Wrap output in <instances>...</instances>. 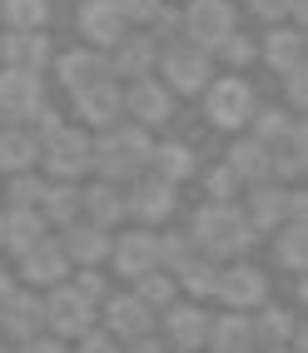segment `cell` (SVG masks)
I'll return each instance as SVG.
<instances>
[{
    "instance_id": "obj_18",
    "label": "cell",
    "mask_w": 308,
    "mask_h": 353,
    "mask_svg": "<svg viewBox=\"0 0 308 353\" xmlns=\"http://www.w3.org/2000/svg\"><path fill=\"white\" fill-rule=\"evenodd\" d=\"M249 199L239 204L244 209V219L254 224V234H264V229H278L283 219H289V184H278V179H258V184H244Z\"/></svg>"
},
{
    "instance_id": "obj_32",
    "label": "cell",
    "mask_w": 308,
    "mask_h": 353,
    "mask_svg": "<svg viewBox=\"0 0 308 353\" xmlns=\"http://www.w3.org/2000/svg\"><path fill=\"white\" fill-rule=\"evenodd\" d=\"M35 209L45 214V224H50V229L75 224V219H80V184H70V179H50Z\"/></svg>"
},
{
    "instance_id": "obj_16",
    "label": "cell",
    "mask_w": 308,
    "mask_h": 353,
    "mask_svg": "<svg viewBox=\"0 0 308 353\" xmlns=\"http://www.w3.org/2000/svg\"><path fill=\"white\" fill-rule=\"evenodd\" d=\"M75 114H80V125H90V130H105V125H114V120H125V90H120V80H94V85H85V90H75Z\"/></svg>"
},
{
    "instance_id": "obj_33",
    "label": "cell",
    "mask_w": 308,
    "mask_h": 353,
    "mask_svg": "<svg viewBox=\"0 0 308 353\" xmlns=\"http://www.w3.org/2000/svg\"><path fill=\"white\" fill-rule=\"evenodd\" d=\"M45 234H55L50 224H45V214L40 209H6V249L20 259L30 244H40Z\"/></svg>"
},
{
    "instance_id": "obj_10",
    "label": "cell",
    "mask_w": 308,
    "mask_h": 353,
    "mask_svg": "<svg viewBox=\"0 0 308 353\" xmlns=\"http://www.w3.org/2000/svg\"><path fill=\"white\" fill-rule=\"evenodd\" d=\"M105 65H110V80H145L154 75V65H159V40L150 30H125L120 40L105 50Z\"/></svg>"
},
{
    "instance_id": "obj_25",
    "label": "cell",
    "mask_w": 308,
    "mask_h": 353,
    "mask_svg": "<svg viewBox=\"0 0 308 353\" xmlns=\"http://www.w3.org/2000/svg\"><path fill=\"white\" fill-rule=\"evenodd\" d=\"M204 353H254V328H249V314H209V339H204Z\"/></svg>"
},
{
    "instance_id": "obj_28",
    "label": "cell",
    "mask_w": 308,
    "mask_h": 353,
    "mask_svg": "<svg viewBox=\"0 0 308 353\" xmlns=\"http://www.w3.org/2000/svg\"><path fill=\"white\" fill-rule=\"evenodd\" d=\"M40 164V139L25 125H0V174H20Z\"/></svg>"
},
{
    "instance_id": "obj_49",
    "label": "cell",
    "mask_w": 308,
    "mask_h": 353,
    "mask_svg": "<svg viewBox=\"0 0 308 353\" xmlns=\"http://www.w3.org/2000/svg\"><path fill=\"white\" fill-rule=\"evenodd\" d=\"M114 6H120V15L130 20V30H139V26L159 10V0H114Z\"/></svg>"
},
{
    "instance_id": "obj_8",
    "label": "cell",
    "mask_w": 308,
    "mask_h": 353,
    "mask_svg": "<svg viewBox=\"0 0 308 353\" xmlns=\"http://www.w3.org/2000/svg\"><path fill=\"white\" fill-rule=\"evenodd\" d=\"M40 164H45V174H50V179L80 184V179L90 174V134L75 130V125H60V130L40 145Z\"/></svg>"
},
{
    "instance_id": "obj_37",
    "label": "cell",
    "mask_w": 308,
    "mask_h": 353,
    "mask_svg": "<svg viewBox=\"0 0 308 353\" xmlns=\"http://www.w3.org/2000/svg\"><path fill=\"white\" fill-rule=\"evenodd\" d=\"M294 120H298V114H294L289 105H264V110H254V114H249V125H254V139H258V145H278V139L294 130Z\"/></svg>"
},
{
    "instance_id": "obj_40",
    "label": "cell",
    "mask_w": 308,
    "mask_h": 353,
    "mask_svg": "<svg viewBox=\"0 0 308 353\" xmlns=\"http://www.w3.org/2000/svg\"><path fill=\"white\" fill-rule=\"evenodd\" d=\"M154 254H159V269H174V264H184V259L194 254V239H189V229H159L154 234Z\"/></svg>"
},
{
    "instance_id": "obj_12",
    "label": "cell",
    "mask_w": 308,
    "mask_h": 353,
    "mask_svg": "<svg viewBox=\"0 0 308 353\" xmlns=\"http://www.w3.org/2000/svg\"><path fill=\"white\" fill-rule=\"evenodd\" d=\"M164 319V343L174 353H204V339H209V309L199 299H174L170 309L159 314Z\"/></svg>"
},
{
    "instance_id": "obj_11",
    "label": "cell",
    "mask_w": 308,
    "mask_h": 353,
    "mask_svg": "<svg viewBox=\"0 0 308 353\" xmlns=\"http://www.w3.org/2000/svg\"><path fill=\"white\" fill-rule=\"evenodd\" d=\"M45 105V80L35 70H0V125H25L30 114Z\"/></svg>"
},
{
    "instance_id": "obj_15",
    "label": "cell",
    "mask_w": 308,
    "mask_h": 353,
    "mask_svg": "<svg viewBox=\"0 0 308 353\" xmlns=\"http://www.w3.org/2000/svg\"><path fill=\"white\" fill-rule=\"evenodd\" d=\"M70 259H65V244L55 234H45L40 244H30L20 254V279H25V289H50V284H65L70 279Z\"/></svg>"
},
{
    "instance_id": "obj_30",
    "label": "cell",
    "mask_w": 308,
    "mask_h": 353,
    "mask_svg": "<svg viewBox=\"0 0 308 353\" xmlns=\"http://www.w3.org/2000/svg\"><path fill=\"white\" fill-rule=\"evenodd\" d=\"M224 164L234 174H239V184H258V179H274V164H269V145H258V139H234Z\"/></svg>"
},
{
    "instance_id": "obj_22",
    "label": "cell",
    "mask_w": 308,
    "mask_h": 353,
    "mask_svg": "<svg viewBox=\"0 0 308 353\" xmlns=\"http://www.w3.org/2000/svg\"><path fill=\"white\" fill-rule=\"evenodd\" d=\"M50 70H55L60 90H70V95L110 75V65H105V50H94V45H85V50H65V55H55V60H50Z\"/></svg>"
},
{
    "instance_id": "obj_21",
    "label": "cell",
    "mask_w": 308,
    "mask_h": 353,
    "mask_svg": "<svg viewBox=\"0 0 308 353\" xmlns=\"http://www.w3.org/2000/svg\"><path fill=\"white\" fill-rule=\"evenodd\" d=\"M80 214L100 229H120L125 224V184H110V179H94V184H80Z\"/></svg>"
},
{
    "instance_id": "obj_6",
    "label": "cell",
    "mask_w": 308,
    "mask_h": 353,
    "mask_svg": "<svg viewBox=\"0 0 308 353\" xmlns=\"http://www.w3.org/2000/svg\"><path fill=\"white\" fill-rule=\"evenodd\" d=\"M40 299H45V334H55V339H65V343H75L85 328L100 319V309H94L85 294H75L70 284H50Z\"/></svg>"
},
{
    "instance_id": "obj_52",
    "label": "cell",
    "mask_w": 308,
    "mask_h": 353,
    "mask_svg": "<svg viewBox=\"0 0 308 353\" xmlns=\"http://www.w3.org/2000/svg\"><path fill=\"white\" fill-rule=\"evenodd\" d=\"M308 20V0H289V26H303Z\"/></svg>"
},
{
    "instance_id": "obj_17",
    "label": "cell",
    "mask_w": 308,
    "mask_h": 353,
    "mask_svg": "<svg viewBox=\"0 0 308 353\" xmlns=\"http://www.w3.org/2000/svg\"><path fill=\"white\" fill-rule=\"evenodd\" d=\"M100 319L120 343H130L139 334H154V309H145V303L134 299V289L130 294H105L100 299Z\"/></svg>"
},
{
    "instance_id": "obj_4",
    "label": "cell",
    "mask_w": 308,
    "mask_h": 353,
    "mask_svg": "<svg viewBox=\"0 0 308 353\" xmlns=\"http://www.w3.org/2000/svg\"><path fill=\"white\" fill-rule=\"evenodd\" d=\"M199 95H204V114L214 130H244L249 114L258 110V95L244 75H214Z\"/></svg>"
},
{
    "instance_id": "obj_50",
    "label": "cell",
    "mask_w": 308,
    "mask_h": 353,
    "mask_svg": "<svg viewBox=\"0 0 308 353\" xmlns=\"http://www.w3.org/2000/svg\"><path fill=\"white\" fill-rule=\"evenodd\" d=\"M249 10L264 20V26H283V20H289V0H249Z\"/></svg>"
},
{
    "instance_id": "obj_42",
    "label": "cell",
    "mask_w": 308,
    "mask_h": 353,
    "mask_svg": "<svg viewBox=\"0 0 308 353\" xmlns=\"http://www.w3.org/2000/svg\"><path fill=\"white\" fill-rule=\"evenodd\" d=\"M139 30H150L159 45H170V40H179L184 35V20H179V6H174V0H159V10L145 20V26H139Z\"/></svg>"
},
{
    "instance_id": "obj_39",
    "label": "cell",
    "mask_w": 308,
    "mask_h": 353,
    "mask_svg": "<svg viewBox=\"0 0 308 353\" xmlns=\"http://www.w3.org/2000/svg\"><path fill=\"white\" fill-rule=\"evenodd\" d=\"M45 184H50V179H40L35 170L6 174V194H10V209H35V204H40V194H45Z\"/></svg>"
},
{
    "instance_id": "obj_48",
    "label": "cell",
    "mask_w": 308,
    "mask_h": 353,
    "mask_svg": "<svg viewBox=\"0 0 308 353\" xmlns=\"http://www.w3.org/2000/svg\"><path fill=\"white\" fill-rule=\"evenodd\" d=\"M10 353H65V339H55V334H40L35 339H20V343H10Z\"/></svg>"
},
{
    "instance_id": "obj_3",
    "label": "cell",
    "mask_w": 308,
    "mask_h": 353,
    "mask_svg": "<svg viewBox=\"0 0 308 353\" xmlns=\"http://www.w3.org/2000/svg\"><path fill=\"white\" fill-rule=\"evenodd\" d=\"M159 80L170 95H199V90L214 80V55L199 50L194 40H170V45H159Z\"/></svg>"
},
{
    "instance_id": "obj_20",
    "label": "cell",
    "mask_w": 308,
    "mask_h": 353,
    "mask_svg": "<svg viewBox=\"0 0 308 353\" xmlns=\"http://www.w3.org/2000/svg\"><path fill=\"white\" fill-rule=\"evenodd\" d=\"M40 328H45V299L35 289H15L10 303L0 309V339L20 343V339H35Z\"/></svg>"
},
{
    "instance_id": "obj_35",
    "label": "cell",
    "mask_w": 308,
    "mask_h": 353,
    "mask_svg": "<svg viewBox=\"0 0 308 353\" xmlns=\"http://www.w3.org/2000/svg\"><path fill=\"white\" fill-rule=\"evenodd\" d=\"M130 284H134V299L139 303H145V309H154V314H164V309H170V303L179 299V284H174V274L170 269H145V274H139V279H130Z\"/></svg>"
},
{
    "instance_id": "obj_36",
    "label": "cell",
    "mask_w": 308,
    "mask_h": 353,
    "mask_svg": "<svg viewBox=\"0 0 308 353\" xmlns=\"http://www.w3.org/2000/svg\"><path fill=\"white\" fill-rule=\"evenodd\" d=\"M278 264L289 269V274H303V264H308V224H298V219H283L278 229Z\"/></svg>"
},
{
    "instance_id": "obj_14",
    "label": "cell",
    "mask_w": 308,
    "mask_h": 353,
    "mask_svg": "<svg viewBox=\"0 0 308 353\" xmlns=\"http://www.w3.org/2000/svg\"><path fill=\"white\" fill-rule=\"evenodd\" d=\"M120 90H125V120L145 125V130H159V125L174 114V95H170L164 80H154V75L130 80V85H120Z\"/></svg>"
},
{
    "instance_id": "obj_31",
    "label": "cell",
    "mask_w": 308,
    "mask_h": 353,
    "mask_svg": "<svg viewBox=\"0 0 308 353\" xmlns=\"http://www.w3.org/2000/svg\"><path fill=\"white\" fill-rule=\"evenodd\" d=\"M170 274H174V284H179L189 299H209V294H214V279H219V259L204 254V249H194V254H189L184 264H174Z\"/></svg>"
},
{
    "instance_id": "obj_44",
    "label": "cell",
    "mask_w": 308,
    "mask_h": 353,
    "mask_svg": "<svg viewBox=\"0 0 308 353\" xmlns=\"http://www.w3.org/2000/svg\"><path fill=\"white\" fill-rule=\"evenodd\" d=\"M120 348H125V343L114 339V334H110L105 323H90L85 334L75 339V353H120Z\"/></svg>"
},
{
    "instance_id": "obj_46",
    "label": "cell",
    "mask_w": 308,
    "mask_h": 353,
    "mask_svg": "<svg viewBox=\"0 0 308 353\" xmlns=\"http://www.w3.org/2000/svg\"><path fill=\"white\" fill-rule=\"evenodd\" d=\"M60 125H65V120H60V110H50V105H40V110L30 114V120H25V130H30V134L40 139V145H45V139H50V134H55Z\"/></svg>"
},
{
    "instance_id": "obj_29",
    "label": "cell",
    "mask_w": 308,
    "mask_h": 353,
    "mask_svg": "<svg viewBox=\"0 0 308 353\" xmlns=\"http://www.w3.org/2000/svg\"><path fill=\"white\" fill-rule=\"evenodd\" d=\"M249 328H254V348H269V343H289L294 339V328H298V319H294V309H283V303H258V309L249 314Z\"/></svg>"
},
{
    "instance_id": "obj_53",
    "label": "cell",
    "mask_w": 308,
    "mask_h": 353,
    "mask_svg": "<svg viewBox=\"0 0 308 353\" xmlns=\"http://www.w3.org/2000/svg\"><path fill=\"white\" fill-rule=\"evenodd\" d=\"M20 284H15V279L10 274H0V309H6V303H10V294H15Z\"/></svg>"
},
{
    "instance_id": "obj_43",
    "label": "cell",
    "mask_w": 308,
    "mask_h": 353,
    "mask_svg": "<svg viewBox=\"0 0 308 353\" xmlns=\"http://www.w3.org/2000/svg\"><path fill=\"white\" fill-rule=\"evenodd\" d=\"M239 190H244V184H239V174H234L229 164H219V170L204 174V194L209 199H239Z\"/></svg>"
},
{
    "instance_id": "obj_51",
    "label": "cell",
    "mask_w": 308,
    "mask_h": 353,
    "mask_svg": "<svg viewBox=\"0 0 308 353\" xmlns=\"http://www.w3.org/2000/svg\"><path fill=\"white\" fill-rule=\"evenodd\" d=\"M120 353H170V343H164V339H154V334H139V339H130Z\"/></svg>"
},
{
    "instance_id": "obj_1",
    "label": "cell",
    "mask_w": 308,
    "mask_h": 353,
    "mask_svg": "<svg viewBox=\"0 0 308 353\" xmlns=\"http://www.w3.org/2000/svg\"><path fill=\"white\" fill-rule=\"evenodd\" d=\"M150 150H154V139H150L145 125L114 120L100 134H90V174L94 179H110V184H130L150 164Z\"/></svg>"
},
{
    "instance_id": "obj_58",
    "label": "cell",
    "mask_w": 308,
    "mask_h": 353,
    "mask_svg": "<svg viewBox=\"0 0 308 353\" xmlns=\"http://www.w3.org/2000/svg\"><path fill=\"white\" fill-rule=\"evenodd\" d=\"M0 343H6V339H0Z\"/></svg>"
},
{
    "instance_id": "obj_47",
    "label": "cell",
    "mask_w": 308,
    "mask_h": 353,
    "mask_svg": "<svg viewBox=\"0 0 308 353\" xmlns=\"http://www.w3.org/2000/svg\"><path fill=\"white\" fill-rule=\"evenodd\" d=\"M283 95H289V110H294V114H298V110L308 105V75H303V65L283 75Z\"/></svg>"
},
{
    "instance_id": "obj_7",
    "label": "cell",
    "mask_w": 308,
    "mask_h": 353,
    "mask_svg": "<svg viewBox=\"0 0 308 353\" xmlns=\"http://www.w3.org/2000/svg\"><path fill=\"white\" fill-rule=\"evenodd\" d=\"M174 190H179V184L159 179V174H150V170H139V174L125 184V219L145 224V229L164 224V219L174 214Z\"/></svg>"
},
{
    "instance_id": "obj_54",
    "label": "cell",
    "mask_w": 308,
    "mask_h": 353,
    "mask_svg": "<svg viewBox=\"0 0 308 353\" xmlns=\"http://www.w3.org/2000/svg\"><path fill=\"white\" fill-rule=\"evenodd\" d=\"M254 353H298L294 343H269V348H254Z\"/></svg>"
},
{
    "instance_id": "obj_34",
    "label": "cell",
    "mask_w": 308,
    "mask_h": 353,
    "mask_svg": "<svg viewBox=\"0 0 308 353\" xmlns=\"http://www.w3.org/2000/svg\"><path fill=\"white\" fill-rule=\"evenodd\" d=\"M145 170L159 174V179H170V184H184L189 174H194V150L179 145V139H164V145L150 150V164H145Z\"/></svg>"
},
{
    "instance_id": "obj_9",
    "label": "cell",
    "mask_w": 308,
    "mask_h": 353,
    "mask_svg": "<svg viewBox=\"0 0 308 353\" xmlns=\"http://www.w3.org/2000/svg\"><path fill=\"white\" fill-rule=\"evenodd\" d=\"M179 20H184V40H194L199 50H214L239 26V10H234V0H184Z\"/></svg>"
},
{
    "instance_id": "obj_57",
    "label": "cell",
    "mask_w": 308,
    "mask_h": 353,
    "mask_svg": "<svg viewBox=\"0 0 308 353\" xmlns=\"http://www.w3.org/2000/svg\"><path fill=\"white\" fill-rule=\"evenodd\" d=\"M174 6H184V0H174Z\"/></svg>"
},
{
    "instance_id": "obj_56",
    "label": "cell",
    "mask_w": 308,
    "mask_h": 353,
    "mask_svg": "<svg viewBox=\"0 0 308 353\" xmlns=\"http://www.w3.org/2000/svg\"><path fill=\"white\" fill-rule=\"evenodd\" d=\"M0 353H10V343H0Z\"/></svg>"
},
{
    "instance_id": "obj_24",
    "label": "cell",
    "mask_w": 308,
    "mask_h": 353,
    "mask_svg": "<svg viewBox=\"0 0 308 353\" xmlns=\"http://www.w3.org/2000/svg\"><path fill=\"white\" fill-rule=\"evenodd\" d=\"M125 30H130V20L120 15L114 0H85V6H80V35L94 45V50H110Z\"/></svg>"
},
{
    "instance_id": "obj_38",
    "label": "cell",
    "mask_w": 308,
    "mask_h": 353,
    "mask_svg": "<svg viewBox=\"0 0 308 353\" xmlns=\"http://www.w3.org/2000/svg\"><path fill=\"white\" fill-rule=\"evenodd\" d=\"M0 20H6L10 30H45L50 0H0Z\"/></svg>"
},
{
    "instance_id": "obj_45",
    "label": "cell",
    "mask_w": 308,
    "mask_h": 353,
    "mask_svg": "<svg viewBox=\"0 0 308 353\" xmlns=\"http://www.w3.org/2000/svg\"><path fill=\"white\" fill-rule=\"evenodd\" d=\"M65 284L75 289V294H85V299L94 303V309H100V299L110 294V289H105V274H100V269H75V274L65 279Z\"/></svg>"
},
{
    "instance_id": "obj_27",
    "label": "cell",
    "mask_w": 308,
    "mask_h": 353,
    "mask_svg": "<svg viewBox=\"0 0 308 353\" xmlns=\"http://www.w3.org/2000/svg\"><path fill=\"white\" fill-rule=\"evenodd\" d=\"M258 55H264V65L269 70H278V75H289V70H298L303 65V30L298 26H269V35H264V45H258Z\"/></svg>"
},
{
    "instance_id": "obj_5",
    "label": "cell",
    "mask_w": 308,
    "mask_h": 353,
    "mask_svg": "<svg viewBox=\"0 0 308 353\" xmlns=\"http://www.w3.org/2000/svg\"><path fill=\"white\" fill-rule=\"evenodd\" d=\"M209 299H219L224 309H234V314H254L258 303L269 299V274L258 264H244V259H224Z\"/></svg>"
},
{
    "instance_id": "obj_26",
    "label": "cell",
    "mask_w": 308,
    "mask_h": 353,
    "mask_svg": "<svg viewBox=\"0 0 308 353\" xmlns=\"http://www.w3.org/2000/svg\"><path fill=\"white\" fill-rule=\"evenodd\" d=\"M269 164H274V179L278 184L303 179V170H308V125L303 120H294V130L283 134L278 145H269Z\"/></svg>"
},
{
    "instance_id": "obj_13",
    "label": "cell",
    "mask_w": 308,
    "mask_h": 353,
    "mask_svg": "<svg viewBox=\"0 0 308 353\" xmlns=\"http://www.w3.org/2000/svg\"><path fill=\"white\" fill-rule=\"evenodd\" d=\"M105 264L120 274V279H139L145 269H154V264H159V254H154V229L134 224V229L110 234V259H105Z\"/></svg>"
},
{
    "instance_id": "obj_23",
    "label": "cell",
    "mask_w": 308,
    "mask_h": 353,
    "mask_svg": "<svg viewBox=\"0 0 308 353\" xmlns=\"http://www.w3.org/2000/svg\"><path fill=\"white\" fill-rule=\"evenodd\" d=\"M0 60L6 65H15V70H40L55 60V50H50V35L45 30H6L0 35Z\"/></svg>"
},
{
    "instance_id": "obj_19",
    "label": "cell",
    "mask_w": 308,
    "mask_h": 353,
    "mask_svg": "<svg viewBox=\"0 0 308 353\" xmlns=\"http://www.w3.org/2000/svg\"><path fill=\"white\" fill-rule=\"evenodd\" d=\"M60 244H65V259H70L75 269H100L105 259H110V229L90 224V219L80 214L75 224L60 229Z\"/></svg>"
},
{
    "instance_id": "obj_55",
    "label": "cell",
    "mask_w": 308,
    "mask_h": 353,
    "mask_svg": "<svg viewBox=\"0 0 308 353\" xmlns=\"http://www.w3.org/2000/svg\"><path fill=\"white\" fill-rule=\"evenodd\" d=\"M0 249H6V209H0Z\"/></svg>"
},
{
    "instance_id": "obj_2",
    "label": "cell",
    "mask_w": 308,
    "mask_h": 353,
    "mask_svg": "<svg viewBox=\"0 0 308 353\" xmlns=\"http://www.w3.org/2000/svg\"><path fill=\"white\" fill-rule=\"evenodd\" d=\"M189 239H194V249L214 254L224 264V259H244L258 234H254V224L244 219V209L234 199H204L194 214H189Z\"/></svg>"
},
{
    "instance_id": "obj_41",
    "label": "cell",
    "mask_w": 308,
    "mask_h": 353,
    "mask_svg": "<svg viewBox=\"0 0 308 353\" xmlns=\"http://www.w3.org/2000/svg\"><path fill=\"white\" fill-rule=\"evenodd\" d=\"M209 55H214V65H254V55H258V45L239 30V26H234L219 45H214V50H209Z\"/></svg>"
}]
</instances>
